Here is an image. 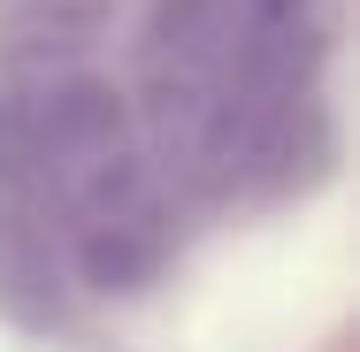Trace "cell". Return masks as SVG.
Returning <instances> with one entry per match:
<instances>
[{"label": "cell", "instance_id": "6da1fadb", "mask_svg": "<svg viewBox=\"0 0 360 352\" xmlns=\"http://www.w3.org/2000/svg\"><path fill=\"white\" fill-rule=\"evenodd\" d=\"M123 153V100L84 70H31L0 84V184L70 200L77 184Z\"/></svg>", "mask_w": 360, "mask_h": 352}, {"label": "cell", "instance_id": "7a4b0ae2", "mask_svg": "<svg viewBox=\"0 0 360 352\" xmlns=\"http://www.w3.org/2000/svg\"><path fill=\"white\" fill-rule=\"evenodd\" d=\"M0 299L15 314H54V253L23 230V214H0Z\"/></svg>", "mask_w": 360, "mask_h": 352}]
</instances>
